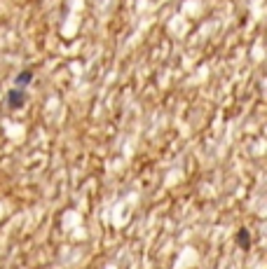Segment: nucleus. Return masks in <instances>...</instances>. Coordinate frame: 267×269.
Masks as SVG:
<instances>
[{
	"label": "nucleus",
	"mask_w": 267,
	"mask_h": 269,
	"mask_svg": "<svg viewBox=\"0 0 267 269\" xmlns=\"http://www.w3.org/2000/svg\"><path fill=\"white\" fill-rule=\"evenodd\" d=\"M24 101H26V92H24L21 87H14V89L7 92V106L10 108H21Z\"/></svg>",
	"instance_id": "obj_1"
},
{
	"label": "nucleus",
	"mask_w": 267,
	"mask_h": 269,
	"mask_svg": "<svg viewBox=\"0 0 267 269\" xmlns=\"http://www.w3.org/2000/svg\"><path fill=\"white\" fill-rule=\"evenodd\" d=\"M31 80H33V70H24V73H19L17 77H14V84L26 89L28 84H31Z\"/></svg>",
	"instance_id": "obj_3"
},
{
	"label": "nucleus",
	"mask_w": 267,
	"mask_h": 269,
	"mask_svg": "<svg viewBox=\"0 0 267 269\" xmlns=\"http://www.w3.org/2000/svg\"><path fill=\"white\" fill-rule=\"evenodd\" d=\"M237 243H239L244 250L251 248V232H248L246 227H241L239 232H237Z\"/></svg>",
	"instance_id": "obj_2"
}]
</instances>
